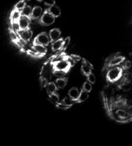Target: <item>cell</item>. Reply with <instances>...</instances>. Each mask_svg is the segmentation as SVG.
<instances>
[{
	"label": "cell",
	"mask_w": 132,
	"mask_h": 146,
	"mask_svg": "<svg viewBox=\"0 0 132 146\" xmlns=\"http://www.w3.org/2000/svg\"><path fill=\"white\" fill-rule=\"evenodd\" d=\"M26 6H27V4H26L25 1H24V0H20L19 2L15 5L14 9L22 12V11Z\"/></svg>",
	"instance_id": "ffe728a7"
},
{
	"label": "cell",
	"mask_w": 132,
	"mask_h": 146,
	"mask_svg": "<svg viewBox=\"0 0 132 146\" xmlns=\"http://www.w3.org/2000/svg\"><path fill=\"white\" fill-rule=\"evenodd\" d=\"M43 9L40 6H35L32 9L31 19L37 20L42 17L43 14Z\"/></svg>",
	"instance_id": "9c48e42d"
},
{
	"label": "cell",
	"mask_w": 132,
	"mask_h": 146,
	"mask_svg": "<svg viewBox=\"0 0 132 146\" xmlns=\"http://www.w3.org/2000/svg\"><path fill=\"white\" fill-rule=\"evenodd\" d=\"M48 35L51 42H52L60 37L61 35V32L59 28H53L49 31Z\"/></svg>",
	"instance_id": "ba28073f"
},
{
	"label": "cell",
	"mask_w": 132,
	"mask_h": 146,
	"mask_svg": "<svg viewBox=\"0 0 132 146\" xmlns=\"http://www.w3.org/2000/svg\"><path fill=\"white\" fill-rule=\"evenodd\" d=\"M122 75V69L119 67H115L109 70L107 73V80L110 82H115L121 78Z\"/></svg>",
	"instance_id": "6da1fadb"
},
{
	"label": "cell",
	"mask_w": 132,
	"mask_h": 146,
	"mask_svg": "<svg viewBox=\"0 0 132 146\" xmlns=\"http://www.w3.org/2000/svg\"><path fill=\"white\" fill-rule=\"evenodd\" d=\"M79 94H80V91L77 87H72L68 91V96L72 99L76 101L77 98H78Z\"/></svg>",
	"instance_id": "4fadbf2b"
},
{
	"label": "cell",
	"mask_w": 132,
	"mask_h": 146,
	"mask_svg": "<svg viewBox=\"0 0 132 146\" xmlns=\"http://www.w3.org/2000/svg\"><path fill=\"white\" fill-rule=\"evenodd\" d=\"M88 96H89V93L85 91V90H83V89H82L80 91V94H79L78 98H77V100H76L75 103H83L88 99Z\"/></svg>",
	"instance_id": "9a60e30c"
},
{
	"label": "cell",
	"mask_w": 132,
	"mask_h": 146,
	"mask_svg": "<svg viewBox=\"0 0 132 146\" xmlns=\"http://www.w3.org/2000/svg\"><path fill=\"white\" fill-rule=\"evenodd\" d=\"M116 114L120 118H125L126 116V112L123 109H118L116 111Z\"/></svg>",
	"instance_id": "4316f807"
},
{
	"label": "cell",
	"mask_w": 132,
	"mask_h": 146,
	"mask_svg": "<svg viewBox=\"0 0 132 146\" xmlns=\"http://www.w3.org/2000/svg\"><path fill=\"white\" fill-rule=\"evenodd\" d=\"M24 1H25V2H27V1H30L31 0H24Z\"/></svg>",
	"instance_id": "4dcf8cb0"
},
{
	"label": "cell",
	"mask_w": 132,
	"mask_h": 146,
	"mask_svg": "<svg viewBox=\"0 0 132 146\" xmlns=\"http://www.w3.org/2000/svg\"><path fill=\"white\" fill-rule=\"evenodd\" d=\"M55 19L56 18L47 9L43 13L42 17L39 18V23L44 26L51 25L55 22Z\"/></svg>",
	"instance_id": "7a4b0ae2"
},
{
	"label": "cell",
	"mask_w": 132,
	"mask_h": 146,
	"mask_svg": "<svg viewBox=\"0 0 132 146\" xmlns=\"http://www.w3.org/2000/svg\"><path fill=\"white\" fill-rule=\"evenodd\" d=\"M50 42V39L48 34L46 32H42L36 36L33 44H40L46 47L48 45Z\"/></svg>",
	"instance_id": "3957f363"
},
{
	"label": "cell",
	"mask_w": 132,
	"mask_h": 146,
	"mask_svg": "<svg viewBox=\"0 0 132 146\" xmlns=\"http://www.w3.org/2000/svg\"><path fill=\"white\" fill-rule=\"evenodd\" d=\"M87 77V81H88L89 82L91 83V84H94L96 82V77L95 75L93 73H90Z\"/></svg>",
	"instance_id": "484cf974"
},
{
	"label": "cell",
	"mask_w": 132,
	"mask_h": 146,
	"mask_svg": "<svg viewBox=\"0 0 132 146\" xmlns=\"http://www.w3.org/2000/svg\"><path fill=\"white\" fill-rule=\"evenodd\" d=\"M92 88H93V87H92L91 83L89 82L88 81H87L83 83L82 89H83V90H85V91H87V92L90 93L91 91L92 90Z\"/></svg>",
	"instance_id": "44dd1931"
},
{
	"label": "cell",
	"mask_w": 132,
	"mask_h": 146,
	"mask_svg": "<svg viewBox=\"0 0 132 146\" xmlns=\"http://www.w3.org/2000/svg\"><path fill=\"white\" fill-rule=\"evenodd\" d=\"M17 34L20 39H22L26 42H28L30 40L33 36V32L30 28L27 29H21L18 32Z\"/></svg>",
	"instance_id": "5b68a950"
},
{
	"label": "cell",
	"mask_w": 132,
	"mask_h": 146,
	"mask_svg": "<svg viewBox=\"0 0 132 146\" xmlns=\"http://www.w3.org/2000/svg\"><path fill=\"white\" fill-rule=\"evenodd\" d=\"M32 49L33 50L37 52L38 53L42 55V56L45 55L46 53L47 52V49L46 48V47L44 46V45H40V44H33Z\"/></svg>",
	"instance_id": "8fae6325"
},
{
	"label": "cell",
	"mask_w": 132,
	"mask_h": 146,
	"mask_svg": "<svg viewBox=\"0 0 132 146\" xmlns=\"http://www.w3.org/2000/svg\"><path fill=\"white\" fill-rule=\"evenodd\" d=\"M64 39L59 38L55 41L52 42L51 44V49L52 51H57V50H61L62 44H63Z\"/></svg>",
	"instance_id": "7c38bea8"
},
{
	"label": "cell",
	"mask_w": 132,
	"mask_h": 146,
	"mask_svg": "<svg viewBox=\"0 0 132 146\" xmlns=\"http://www.w3.org/2000/svg\"><path fill=\"white\" fill-rule=\"evenodd\" d=\"M30 20V19L25 17V16H21V17L20 18L19 21H18L21 29H29Z\"/></svg>",
	"instance_id": "52a82bcc"
},
{
	"label": "cell",
	"mask_w": 132,
	"mask_h": 146,
	"mask_svg": "<svg viewBox=\"0 0 132 146\" xmlns=\"http://www.w3.org/2000/svg\"><path fill=\"white\" fill-rule=\"evenodd\" d=\"M93 66L88 61L85 59H83L82 62V65L81 66V71L85 76H88L90 73H92Z\"/></svg>",
	"instance_id": "8992f818"
},
{
	"label": "cell",
	"mask_w": 132,
	"mask_h": 146,
	"mask_svg": "<svg viewBox=\"0 0 132 146\" xmlns=\"http://www.w3.org/2000/svg\"><path fill=\"white\" fill-rule=\"evenodd\" d=\"M70 57H72V58H73L74 60H75V62H78V61H80V60H81V57L79 56V55H74V54H72V55H70Z\"/></svg>",
	"instance_id": "f1b7e54d"
},
{
	"label": "cell",
	"mask_w": 132,
	"mask_h": 146,
	"mask_svg": "<svg viewBox=\"0 0 132 146\" xmlns=\"http://www.w3.org/2000/svg\"><path fill=\"white\" fill-rule=\"evenodd\" d=\"M47 9L55 18L59 17L61 15V10L57 5L50 6Z\"/></svg>",
	"instance_id": "30bf717a"
},
{
	"label": "cell",
	"mask_w": 132,
	"mask_h": 146,
	"mask_svg": "<svg viewBox=\"0 0 132 146\" xmlns=\"http://www.w3.org/2000/svg\"><path fill=\"white\" fill-rule=\"evenodd\" d=\"M70 42V37H67L65 39H64L63 41V44H62V47L61 50H65L67 49V47H69V44Z\"/></svg>",
	"instance_id": "603a6c76"
},
{
	"label": "cell",
	"mask_w": 132,
	"mask_h": 146,
	"mask_svg": "<svg viewBox=\"0 0 132 146\" xmlns=\"http://www.w3.org/2000/svg\"><path fill=\"white\" fill-rule=\"evenodd\" d=\"M21 16H22V13H21V11L14 9L12 11L11 16H10L11 22H18L20 18L21 17Z\"/></svg>",
	"instance_id": "ac0fdd59"
},
{
	"label": "cell",
	"mask_w": 132,
	"mask_h": 146,
	"mask_svg": "<svg viewBox=\"0 0 132 146\" xmlns=\"http://www.w3.org/2000/svg\"><path fill=\"white\" fill-rule=\"evenodd\" d=\"M131 76H132V73H131Z\"/></svg>",
	"instance_id": "1f68e13d"
},
{
	"label": "cell",
	"mask_w": 132,
	"mask_h": 146,
	"mask_svg": "<svg viewBox=\"0 0 132 146\" xmlns=\"http://www.w3.org/2000/svg\"><path fill=\"white\" fill-rule=\"evenodd\" d=\"M125 59V58L123 56H117L109 63V66L113 67L120 65V63H123Z\"/></svg>",
	"instance_id": "5bb4252c"
},
{
	"label": "cell",
	"mask_w": 132,
	"mask_h": 146,
	"mask_svg": "<svg viewBox=\"0 0 132 146\" xmlns=\"http://www.w3.org/2000/svg\"><path fill=\"white\" fill-rule=\"evenodd\" d=\"M70 68V64L69 63L66 58L58 60L53 64V70H61V71H64L67 73Z\"/></svg>",
	"instance_id": "277c9868"
},
{
	"label": "cell",
	"mask_w": 132,
	"mask_h": 146,
	"mask_svg": "<svg viewBox=\"0 0 132 146\" xmlns=\"http://www.w3.org/2000/svg\"><path fill=\"white\" fill-rule=\"evenodd\" d=\"M67 82H68V79L67 78H57L56 80L55 83L56 85L57 88H60V89H62L64 88L67 85Z\"/></svg>",
	"instance_id": "2e32d148"
},
{
	"label": "cell",
	"mask_w": 132,
	"mask_h": 146,
	"mask_svg": "<svg viewBox=\"0 0 132 146\" xmlns=\"http://www.w3.org/2000/svg\"><path fill=\"white\" fill-rule=\"evenodd\" d=\"M49 98L51 100L52 102L54 103H58L59 101V96L58 94H57L56 93H52V94L49 95Z\"/></svg>",
	"instance_id": "cb8c5ba5"
},
{
	"label": "cell",
	"mask_w": 132,
	"mask_h": 146,
	"mask_svg": "<svg viewBox=\"0 0 132 146\" xmlns=\"http://www.w3.org/2000/svg\"><path fill=\"white\" fill-rule=\"evenodd\" d=\"M37 1H38V2H42V1H44V0H37Z\"/></svg>",
	"instance_id": "f546056e"
},
{
	"label": "cell",
	"mask_w": 132,
	"mask_h": 146,
	"mask_svg": "<svg viewBox=\"0 0 132 146\" xmlns=\"http://www.w3.org/2000/svg\"><path fill=\"white\" fill-rule=\"evenodd\" d=\"M62 103H64V104H65V105H67V106H69V107H70V106H72V105L75 102V101H74V100H73L72 99V98H70V97H69V96H68V97H65V98H64V99L62 100Z\"/></svg>",
	"instance_id": "7402d4cb"
},
{
	"label": "cell",
	"mask_w": 132,
	"mask_h": 146,
	"mask_svg": "<svg viewBox=\"0 0 132 146\" xmlns=\"http://www.w3.org/2000/svg\"><path fill=\"white\" fill-rule=\"evenodd\" d=\"M46 88H47V93H48V95L56 93L57 90L56 85V83L53 82H50L48 83L47 86H46Z\"/></svg>",
	"instance_id": "e0dca14e"
},
{
	"label": "cell",
	"mask_w": 132,
	"mask_h": 146,
	"mask_svg": "<svg viewBox=\"0 0 132 146\" xmlns=\"http://www.w3.org/2000/svg\"><path fill=\"white\" fill-rule=\"evenodd\" d=\"M32 7L30 6H29V5H27L24 8V9L22 10V16H25V17L29 18V19H31V15H32Z\"/></svg>",
	"instance_id": "d6986e66"
},
{
	"label": "cell",
	"mask_w": 132,
	"mask_h": 146,
	"mask_svg": "<svg viewBox=\"0 0 132 146\" xmlns=\"http://www.w3.org/2000/svg\"><path fill=\"white\" fill-rule=\"evenodd\" d=\"M44 4L46 6L50 7V6L55 5L56 1L55 0H44Z\"/></svg>",
	"instance_id": "83f0119b"
},
{
	"label": "cell",
	"mask_w": 132,
	"mask_h": 146,
	"mask_svg": "<svg viewBox=\"0 0 132 146\" xmlns=\"http://www.w3.org/2000/svg\"><path fill=\"white\" fill-rule=\"evenodd\" d=\"M52 73H53V74L56 75V76L59 78H63L64 75L66 74L67 72L64 71H61V70H53V72H52Z\"/></svg>",
	"instance_id": "d4e9b609"
}]
</instances>
